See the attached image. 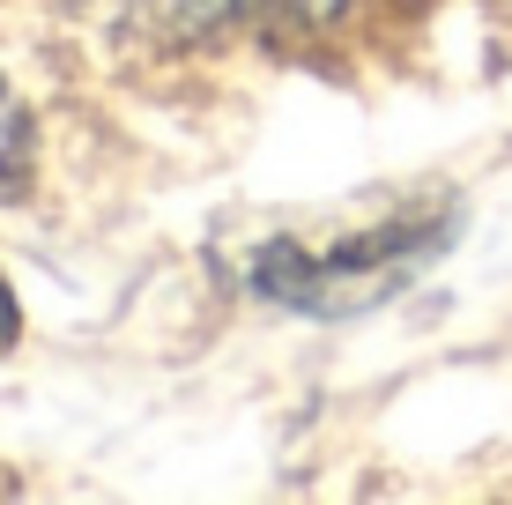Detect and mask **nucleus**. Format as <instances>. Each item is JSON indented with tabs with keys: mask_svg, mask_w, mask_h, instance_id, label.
<instances>
[{
	"mask_svg": "<svg viewBox=\"0 0 512 505\" xmlns=\"http://www.w3.org/2000/svg\"><path fill=\"white\" fill-rule=\"evenodd\" d=\"M260 8H275L282 23H334V15H349L357 0H260Z\"/></svg>",
	"mask_w": 512,
	"mask_h": 505,
	"instance_id": "4",
	"label": "nucleus"
},
{
	"mask_svg": "<svg viewBox=\"0 0 512 505\" xmlns=\"http://www.w3.org/2000/svg\"><path fill=\"white\" fill-rule=\"evenodd\" d=\"M453 238V208H401L386 223H357V231H282L238 253L245 290L290 305V312H364L416 283Z\"/></svg>",
	"mask_w": 512,
	"mask_h": 505,
	"instance_id": "1",
	"label": "nucleus"
},
{
	"mask_svg": "<svg viewBox=\"0 0 512 505\" xmlns=\"http://www.w3.org/2000/svg\"><path fill=\"white\" fill-rule=\"evenodd\" d=\"M90 23H104L112 38H141V45H193L216 23H231L238 0H75Z\"/></svg>",
	"mask_w": 512,
	"mask_h": 505,
	"instance_id": "2",
	"label": "nucleus"
},
{
	"mask_svg": "<svg viewBox=\"0 0 512 505\" xmlns=\"http://www.w3.org/2000/svg\"><path fill=\"white\" fill-rule=\"evenodd\" d=\"M23 164H30V119H23V104H15V90L0 82V194L23 179Z\"/></svg>",
	"mask_w": 512,
	"mask_h": 505,
	"instance_id": "3",
	"label": "nucleus"
},
{
	"mask_svg": "<svg viewBox=\"0 0 512 505\" xmlns=\"http://www.w3.org/2000/svg\"><path fill=\"white\" fill-rule=\"evenodd\" d=\"M0 342H15V290H8V275H0Z\"/></svg>",
	"mask_w": 512,
	"mask_h": 505,
	"instance_id": "5",
	"label": "nucleus"
}]
</instances>
